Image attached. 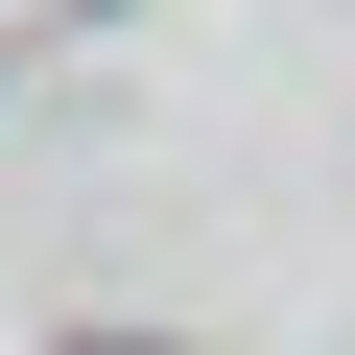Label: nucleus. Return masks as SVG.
Wrapping results in <instances>:
<instances>
[{"mask_svg":"<svg viewBox=\"0 0 355 355\" xmlns=\"http://www.w3.org/2000/svg\"><path fill=\"white\" fill-rule=\"evenodd\" d=\"M71 355H142V331H71Z\"/></svg>","mask_w":355,"mask_h":355,"instance_id":"1","label":"nucleus"}]
</instances>
